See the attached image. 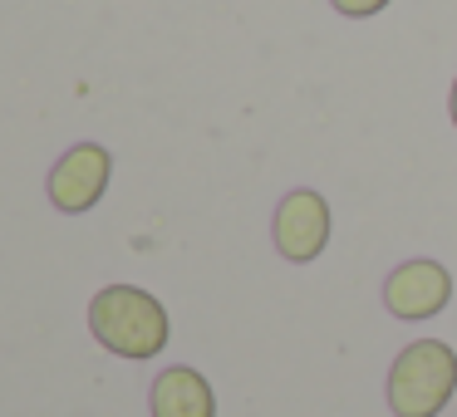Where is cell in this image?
Instances as JSON below:
<instances>
[{"instance_id":"6da1fadb","label":"cell","mask_w":457,"mask_h":417,"mask_svg":"<svg viewBox=\"0 0 457 417\" xmlns=\"http://www.w3.org/2000/svg\"><path fill=\"white\" fill-rule=\"evenodd\" d=\"M89 329L119 358H158L168 348V309L138 285H109L89 305Z\"/></svg>"},{"instance_id":"7a4b0ae2","label":"cell","mask_w":457,"mask_h":417,"mask_svg":"<svg viewBox=\"0 0 457 417\" xmlns=\"http://www.w3.org/2000/svg\"><path fill=\"white\" fill-rule=\"evenodd\" d=\"M457 393V354L443 339H418L388 368L394 417H437Z\"/></svg>"},{"instance_id":"3957f363","label":"cell","mask_w":457,"mask_h":417,"mask_svg":"<svg viewBox=\"0 0 457 417\" xmlns=\"http://www.w3.org/2000/svg\"><path fill=\"white\" fill-rule=\"evenodd\" d=\"M270 236H276V250L286 260L310 266V260L329 246V201L320 197V192H310V187L286 192L280 207H276V226H270Z\"/></svg>"},{"instance_id":"277c9868","label":"cell","mask_w":457,"mask_h":417,"mask_svg":"<svg viewBox=\"0 0 457 417\" xmlns=\"http://www.w3.org/2000/svg\"><path fill=\"white\" fill-rule=\"evenodd\" d=\"M109 172H113L109 152H104L99 143H79V148H70L50 168V201L60 211H70V217L99 207L104 187H109Z\"/></svg>"},{"instance_id":"5b68a950","label":"cell","mask_w":457,"mask_h":417,"mask_svg":"<svg viewBox=\"0 0 457 417\" xmlns=\"http://www.w3.org/2000/svg\"><path fill=\"white\" fill-rule=\"evenodd\" d=\"M453 299V275L437 260H403L384 280V305L394 319H433Z\"/></svg>"},{"instance_id":"8992f818","label":"cell","mask_w":457,"mask_h":417,"mask_svg":"<svg viewBox=\"0 0 457 417\" xmlns=\"http://www.w3.org/2000/svg\"><path fill=\"white\" fill-rule=\"evenodd\" d=\"M153 417H217L212 383L197 368H162L153 383Z\"/></svg>"},{"instance_id":"52a82bcc","label":"cell","mask_w":457,"mask_h":417,"mask_svg":"<svg viewBox=\"0 0 457 417\" xmlns=\"http://www.w3.org/2000/svg\"><path fill=\"white\" fill-rule=\"evenodd\" d=\"M339 15H349V20H369V15H378V11H388L394 0H329Z\"/></svg>"},{"instance_id":"ba28073f","label":"cell","mask_w":457,"mask_h":417,"mask_svg":"<svg viewBox=\"0 0 457 417\" xmlns=\"http://www.w3.org/2000/svg\"><path fill=\"white\" fill-rule=\"evenodd\" d=\"M447 109H453V123H457V79H453V103H447Z\"/></svg>"}]
</instances>
